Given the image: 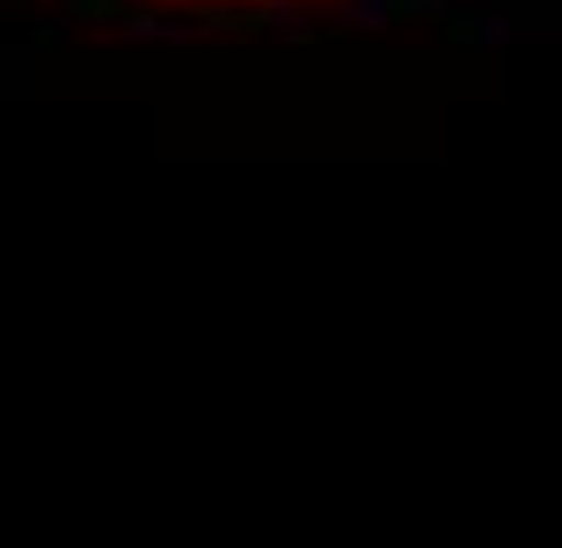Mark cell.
<instances>
[{"mask_svg":"<svg viewBox=\"0 0 562 548\" xmlns=\"http://www.w3.org/2000/svg\"><path fill=\"white\" fill-rule=\"evenodd\" d=\"M161 8H307V0H161Z\"/></svg>","mask_w":562,"mask_h":548,"instance_id":"6da1fadb","label":"cell"}]
</instances>
